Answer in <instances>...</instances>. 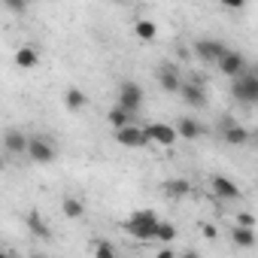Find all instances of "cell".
I'll return each mask as SVG.
<instances>
[{
	"instance_id": "26",
	"label": "cell",
	"mask_w": 258,
	"mask_h": 258,
	"mask_svg": "<svg viewBox=\"0 0 258 258\" xmlns=\"http://www.w3.org/2000/svg\"><path fill=\"white\" fill-rule=\"evenodd\" d=\"M246 4H249V0H222V7H225V10H243Z\"/></svg>"
},
{
	"instance_id": "17",
	"label": "cell",
	"mask_w": 258,
	"mask_h": 258,
	"mask_svg": "<svg viewBox=\"0 0 258 258\" xmlns=\"http://www.w3.org/2000/svg\"><path fill=\"white\" fill-rule=\"evenodd\" d=\"M64 103H67V109L79 112V109H85L88 97H85V91H82V88H67V94H64Z\"/></svg>"
},
{
	"instance_id": "29",
	"label": "cell",
	"mask_w": 258,
	"mask_h": 258,
	"mask_svg": "<svg viewBox=\"0 0 258 258\" xmlns=\"http://www.w3.org/2000/svg\"><path fill=\"white\" fill-rule=\"evenodd\" d=\"M28 4H37V0H28Z\"/></svg>"
},
{
	"instance_id": "9",
	"label": "cell",
	"mask_w": 258,
	"mask_h": 258,
	"mask_svg": "<svg viewBox=\"0 0 258 258\" xmlns=\"http://www.w3.org/2000/svg\"><path fill=\"white\" fill-rule=\"evenodd\" d=\"M179 94H182V100H185L188 106H195V109H204V106H207V91H204L201 82H182Z\"/></svg>"
},
{
	"instance_id": "18",
	"label": "cell",
	"mask_w": 258,
	"mask_h": 258,
	"mask_svg": "<svg viewBox=\"0 0 258 258\" xmlns=\"http://www.w3.org/2000/svg\"><path fill=\"white\" fill-rule=\"evenodd\" d=\"M231 240H234L237 246H255V228H249V225H237V228L231 231Z\"/></svg>"
},
{
	"instance_id": "4",
	"label": "cell",
	"mask_w": 258,
	"mask_h": 258,
	"mask_svg": "<svg viewBox=\"0 0 258 258\" xmlns=\"http://www.w3.org/2000/svg\"><path fill=\"white\" fill-rule=\"evenodd\" d=\"M143 131H146L149 143H158V146H173L179 140V131L173 124H164V121H149Z\"/></svg>"
},
{
	"instance_id": "6",
	"label": "cell",
	"mask_w": 258,
	"mask_h": 258,
	"mask_svg": "<svg viewBox=\"0 0 258 258\" xmlns=\"http://www.w3.org/2000/svg\"><path fill=\"white\" fill-rule=\"evenodd\" d=\"M115 143H118V146H127V149H137V146H146L149 137H146L143 127L124 124V127H115Z\"/></svg>"
},
{
	"instance_id": "1",
	"label": "cell",
	"mask_w": 258,
	"mask_h": 258,
	"mask_svg": "<svg viewBox=\"0 0 258 258\" xmlns=\"http://www.w3.org/2000/svg\"><path fill=\"white\" fill-rule=\"evenodd\" d=\"M158 216L152 213V210H137L131 219H127V225H124V231L131 234L134 240H158Z\"/></svg>"
},
{
	"instance_id": "23",
	"label": "cell",
	"mask_w": 258,
	"mask_h": 258,
	"mask_svg": "<svg viewBox=\"0 0 258 258\" xmlns=\"http://www.w3.org/2000/svg\"><path fill=\"white\" fill-rule=\"evenodd\" d=\"M173 237H176V228H173L170 222H161V225H158V240H164V243H170Z\"/></svg>"
},
{
	"instance_id": "11",
	"label": "cell",
	"mask_w": 258,
	"mask_h": 258,
	"mask_svg": "<svg viewBox=\"0 0 258 258\" xmlns=\"http://www.w3.org/2000/svg\"><path fill=\"white\" fill-rule=\"evenodd\" d=\"M28 140L31 137H25L22 131H16V127H10V131L4 134V146H7L10 155H28Z\"/></svg>"
},
{
	"instance_id": "16",
	"label": "cell",
	"mask_w": 258,
	"mask_h": 258,
	"mask_svg": "<svg viewBox=\"0 0 258 258\" xmlns=\"http://www.w3.org/2000/svg\"><path fill=\"white\" fill-rule=\"evenodd\" d=\"M131 109H127V106H121V103H115L109 112H106V118H109V124L112 127H124V124H131Z\"/></svg>"
},
{
	"instance_id": "27",
	"label": "cell",
	"mask_w": 258,
	"mask_h": 258,
	"mask_svg": "<svg viewBox=\"0 0 258 258\" xmlns=\"http://www.w3.org/2000/svg\"><path fill=\"white\" fill-rule=\"evenodd\" d=\"M237 225H249V228H255V219H252L249 213H240V216H237Z\"/></svg>"
},
{
	"instance_id": "28",
	"label": "cell",
	"mask_w": 258,
	"mask_h": 258,
	"mask_svg": "<svg viewBox=\"0 0 258 258\" xmlns=\"http://www.w3.org/2000/svg\"><path fill=\"white\" fill-rule=\"evenodd\" d=\"M112 4H127V0H112Z\"/></svg>"
},
{
	"instance_id": "5",
	"label": "cell",
	"mask_w": 258,
	"mask_h": 258,
	"mask_svg": "<svg viewBox=\"0 0 258 258\" xmlns=\"http://www.w3.org/2000/svg\"><path fill=\"white\" fill-rule=\"evenodd\" d=\"M55 146L46 140V137H31L28 140V158L34 161V164H52L55 161Z\"/></svg>"
},
{
	"instance_id": "3",
	"label": "cell",
	"mask_w": 258,
	"mask_h": 258,
	"mask_svg": "<svg viewBox=\"0 0 258 258\" xmlns=\"http://www.w3.org/2000/svg\"><path fill=\"white\" fill-rule=\"evenodd\" d=\"M231 49L222 43V40H195V55L207 64H219Z\"/></svg>"
},
{
	"instance_id": "7",
	"label": "cell",
	"mask_w": 258,
	"mask_h": 258,
	"mask_svg": "<svg viewBox=\"0 0 258 258\" xmlns=\"http://www.w3.org/2000/svg\"><path fill=\"white\" fill-rule=\"evenodd\" d=\"M115 103H121V106H127L131 112H137L140 106H143V88L137 85V82H121L118 85V100Z\"/></svg>"
},
{
	"instance_id": "14",
	"label": "cell",
	"mask_w": 258,
	"mask_h": 258,
	"mask_svg": "<svg viewBox=\"0 0 258 258\" xmlns=\"http://www.w3.org/2000/svg\"><path fill=\"white\" fill-rule=\"evenodd\" d=\"M158 82H161V88H164V91H179V88H182L179 70H176L173 64H164V67L158 70Z\"/></svg>"
},
{
	"instance_id": "13",
	"label": "cell",
	"mask_w": 258,
	"mask_h": 258,
	"mask_svg": "<svg viewBox=\"0 0 258 258\" xmlns=\"http://www.w3.org/2000/svg\"><path fill=\"white\" fill-rule=\"evenodd\" d=\"M176 131H179V137H182V140H201V137L207 134V127H204L201 121H195V118H188V115H185V118H179V121H176Z\"/></svg>"
},
{
	"instance_id": "10",
	"label": "cell",
	"mask_w": 258,
	"mask_h": 258,
	"mask_svg": "<svg viewBox=\"0 0 258 258\" xmlns=\"http://www.w3.org/2000/svg\"><path fill=\"white\" fill-rule=\"evenodd\" d=\"M216 67H219V70H222L225 76L237 79L240 73H246V58H243L240 52H228V55H225V58H222V61H219Z\"/></svg>"
},
{
	"instance_id": "25",
	"label": "cell",
	"mask_w": 258,
	"mask_h": 258,
	"mask_svg": "<svg viewBox=\"0 0 258 258\" xmlns=\"http://www.w3.org/2000/svg\"><path fill=\"white\" fill-rule=\"evenodd\" d=\"M94 255H97V258H112L115 249H112L109 243H94Z\"/></svg>"
},
{
	"instance_id": "12",
	"label": "cell",
	"mask_w": 258,
	"mask_h": 258,
	"mask_svg": "<svg viewBox=\"0 0 258 258\" xmlns=\"http://www.w3.org/2000/svg\"><path fill=\"white\" fill-rule=\"evenodd\" d=\"M213 191L219 195V198H225V201H240V185L234 182V179H228V176H216L213 179Z\"/></svg>"
},
{
	"instance_id": "21",
	"label": "cell",
	"mask_w": 258,
	"mask_h": 258,
	"mask_svg": "<svg viewBox=\"0 0 258 258\" xmlns=\"http://www.w3.org/2000/svg\"><path fill=\"white\" fill-rule=\"evenodd\" d=\"M61 213H64L67 219H79V216L85 213V207H82V201H76V198H64V201H61Z\"/></svg>"
},
{
	"instance_id": "15",
	"label": "cell",
	"mask_w": 258,
	"mask_h": 258,
	"mask_svg": "<svg viewBox=\"0 0 258 258\" xmlns=\"http://www.w3.org/2000/svg\"><path fill=\"white\" fill-rule=\"evenodd\" d=\"M28 231H31L34 237H40V240H49V237H52V228L40 219V213H37V210H31V213H28Z\"/></svg>"
},
{
	"instance_id": "20",
	"label": "cell",
	"mask_w": 258,
	"mask_h": 258,
	"mask_svg": "<svg viewBox=\"0 0 258 258\" xmlns=\"http://www.w3.org/2000/svg\"><path fill=\"white\" fill-rule=\"evenodd\" d=\"M37 61H40V55L31 49V46H25V49H19V55H16V64L19 67H25V70H31V67H37Z\"/></svg>"
},
{
	"instance_id": "8",
	"label": "cell",
	"mask_w": 258,
	"mask_h": 258,
	"mask_svg": "<svg viewBox=\"0 0 258 258\" xmlns=\"http://www.w3.org/2000/svg\"><path fill=\"white\" fill-rule=\"evenodd\" d=\"M225 143H231V146H243L246 140H249V131L243 124H234L231 118H222V134H219Z\"/></svg>"
},
{
	"instance_id": "2",
	"label": "cell",
	"mask_w": 258,
	"mask_h": 258,
	"mask_svg": "<svg viewBox=\"0 0 258 258\" xmlns=\"http://www.w3.org/2000/svg\"><path fill=\"white\" fill-rule=\"evenodd\" d=\"M231 94H234L237 103L255 106V103H258V73L246 70V73H240L237 79H231Z\"/></svg>"
},
{
	"instance_id": "22",
	"label": "cell",
	"mask_w": 258,
	"mask_h": 258,
	"mask_svg": "<svg viewBox=\"0 0 258 258\" xmlns=\"http://www.w3.org/2000/svg\"><path fill=\"white\" fill-rule=\"evenodd\" d=\"M134 31H137V37H140V40H146V43H152V40L158 37V28H155L152 22H146V19H140Z\"/></svg>"
},
{
	"instance_id": "24",
	"label": "cell",
	"mask_w": 258,
	"mask_h": 258,
	"mask_svg": "<svg viewBox=\"0 0 258 258\" xmlns=\"http://www.w3.org/2000/svg\"><path fill=\"white\" fill-rule=\"evenodd\" d=\"M4 4H7V10H10V13H16V16H22V13L31 7L28 0H4Z\"/></svg>"
},
{
	"instance_id": "19",
	"label": "cell",
	"mask_w": 258,
	"mask_h": 258,
	"mask_svg": "<svg viewBox=\"0 0 258 258\" xmlns=\"http://www.w3.org/2000/svg\"><path fill=\"white\" fill-rule=\"evenodd\" d=\"M188 191H191L188 179H167V182H164V195H167V198H185Z\"/></svg>"
}]
</instances>
